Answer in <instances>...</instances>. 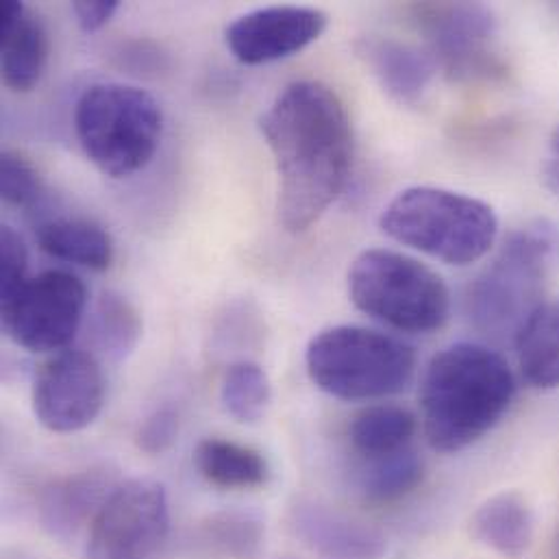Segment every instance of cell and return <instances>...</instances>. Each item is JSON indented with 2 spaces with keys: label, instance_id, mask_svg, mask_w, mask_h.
Instances as JSON below:
<instances>
[{
  "label": "cell",
  "instance_id": "2",
  "mask_svg": "<svg viewBox=\"0 0 559 559\" xmlns=\"http://www.w3.org/2000/svg\"><path fill=\"white\" fill-rule=\"evenodd\" d=\"M514 394V372L501 353L475 342L442 348L420 385L427 442L438 453L468 449L501 423Z\"/></svg>",
  "mask_w": 559,
  "mask_h": 559
},
{
  "label": "cell",
  "instance_id": "7",
  "mask_svg": "<svg viewBox=\"0 0 559 559\" xmlns=\"http://www.w3.org/2000/svg\"><path fill=\"white\" fill-rule=\"evenodd\" d=\"M348 296L353 305L405 333H431L451 313V292L427 264L392 251H361L348 269Z\"/></svg>",
  "mask_w": 559,
  "mask_h": 559
},
{
  "label": "cell",
  "instance_id": "6",
  "mask_svg": "<svg viewBox=\"0 0 559 559\" xmlns=\"http://www.w3.org/2000/svg\"><path fill=\"white\" fill-rule=\"evenodd\" d=\"M558 236L549 221H534L516 229L468 289L473 324L492 335L516 340L527 318L543 302Z\"/></svg>",
  "mask_w": 559,
  "mask_h": 559
},
{
  "label": "cell",
  "instance_id": "3",
  "mask_svg": "<svg viewBox=\"0 0 559 559\" xmlns=\"http://www.w3.org/2000/svg\"><path fill=\"white\" fill-rule=\"evenodd\" d=\"M381 231L394 242L449 266L484 260L499 238V218L486 201L433 186L399 192L381 212Z\"/></svg>",
  "mask_w": 559,
  "mask_h": 559
},
{
  "label": "cell",
  "instance_id": "25",
  "mask_svg": "<svg viewBox=\"0 0 559 559\" xmlns=\"http://www.w3.org/2000/svg\"><path fill=\"white\" fill-rule=\"evenodd\" d=\"M201 543L216 556L253 559L264 543V525L245 512H221L201 527Z\"/></svg>",
  "mask_w": 559,
  "mask_h": 559
},
{
  "label": "cell",
  "instance_id": "15",
  "mask_svg": "<svg viewBox=\"0 0 559 559\" xmlns=\"http://www.w3.org/2000/svg\"><path fill=\"white\" fill-rule=\"evenodd\" d=\"M48 61V33L35 9L7 0L0 7V70L11 92H31Z\"/></svg>",
  "mask_w": 559,
  "mask_h": 559
},
{
  "label": "cell",
  "instance_id": "26",
  "mask_svg": "<svg viewBox=\"0 0 559 559\" xmlns=\"http://www.w3.org/2000/svg\"><path fill=\"white\" fill-rule=\"evenodd\" d=\"M44 192L41 177L35 164L17 151H2L0 155V197L7 205L28 210Z\"/></svg>",
  "mask_w": 559,
  "mask_h": 559
},
{
  "label": "cell",
  "instance_id": "17",
  "mask_svg": "<svg viewBox=\"0 0 559 559\" xmlns=\"http://www.w3.org/2000/svg\"><path fill=\"white\" fill-rule=\"evenodd\" d=\"M39 249L66 264L107 271L114 264V240L105 227L87 218H55L37 227Z\"/></svg>",
  "mask_w": 559,
  "mask_h": 559
},
{
  "label": "cell",
  "instance_id": "8",
  "mask_svg": "<svg viewBox=\"0 0 559 559\" xmlns=\"http://www.w3.org/2000/svg\"><path fill=\"white\" fill-rule=\"evenodd\" d=\"M87 305L85 283L66 271H44L0 298L2 329L31 353H59L74 340Z\"/></svg>",
  "mask_w": 559,
  "mask_h": 559
},
{
  "label": "cell",
  "instance_id": "28",
  "mask_svg": "<svg viewBox=\"0 0 559 559\" xmlns=\"http://www.w3.org/2000/svg\"><path fill=\"white\" fill-rule=\"evenodd\" d=\"M179 436V416L170 407L155 409L151 416L144 418L135 433L138 449L146 455H162L166 453Z\"/></svg>",
  "mask_w": 559,
  "mask_h": 559
},
{
  "label": "cell",
  "instance_id": "1",
  "mask_svg": "<svg viewBox=\"0 0 559 559\" xmlns=\"http://www.w3.org/2000/svg\"><path fill=\"white\" fill-rule=\"evenodd\" d=\"M280 177V221L287 234L316 225L342 194L353 164L346 105L320 81L283 87L260 120Z\"/></svg>",
  "mask_w": 559,
  "mask_h": 559
},
{
  "label": "cell",
  "instance_id": "12",
  "mask_svg": "<svg viewBox=\"0 0 559 559\" xmlns=\"http://www.w3.org/2000/svg\"><path fill=\"white\" fill-rule=\"evenodd\" d=\"M326 24L322 9L273 4L236 17L225 31V41L240 63L262 66L305 50L320 39Z\"/></svg>",
  "mask_w": 559,
  "mask_h": 559
},
{
  "label": "cell",
  "instance_id": "4",
  "mask_svg": "<svg viewBox=\"0 0 559 559\" xmlns=\"http://www.w3.org/2000/svg\"><path fill=\"white\" fill-rule=\"evenodd\" d=\"M74 131L98 173L127 179L155 157L164 133V111L142 87L94 83L76 100Z\"/></svg>",
  "mask_w": 559,
  "mask_h": 559
},
{
  "label": "cell",
  "instance_id": "27",
  "mask_svg": "<svg viewBox=\"0 0 559 559\" xmlns=\"http://www.w3.org/2000/svg\"><path fill=\"white\" fill-rule=\"evenodd\" d=\"M28 280V251L24 240L11 229H0V298L15 292Z\"/></svg>",
  "mask_w": 559,
  "mask_h": 559
},
{
  "label": "cell",
  "instance_id": "13",
  "mask_svg": "<svg viewBox=\"0 0 559 559\" xmlns=\"http://www.w3.org/2000/svg\"><path fill=\"white\" fill-rule=\"evenodd\" d=\"M355 52L381 90L399 105H418L438 72V63L427 48L394 37L364 35L355 41Z\"/></svg>",
  "mask_w": 559,
  "mask_h": 559
},
{
  "label": "cell",
  "instance_id": "14",
  "mask_svg": "<svg viewBox=\"0 0 559 559\" xmlns=\"http://www.w3.org/2000/svg\"><path fill=\"white\" fill-rule=\"evenodd\" d=\"M296 538L318 559H381L388 551L385 536L322 506H298L292 512Z\"/></svg>",
  "mask_w": 559,
  "mask_h": 559
},
{
  "label": "cell",
  "instance_id": "19",
  "mask_svg": "<svg viewBox=\"0 0 559 559\" xmlns=\"http://www.w3.org/2000/svg\"><path fill=\"white\" fill-rule=\"evenodd\" d=\"M479 543L506 559L523 558L534 538V514L519 492L490 497L473 516Z\"/></svg>",
  "mask_w": 559,
  "mask_h": 559
},
{
  "label": "cell",
  "instance_id": "9",
  "mask_svg": "<svg viewBox=\"0 0 559 559\" xmlns=\"http://www.w3.org/2000/svg\"><path fill=\"white\" fill-rule=\"evenodd\" d=\"M170 534L162 484L133 479L109 495L90 523L87 559H157Z\"/></svg>",
  "mask_w": 559,
  "mask_h": 559
},
{
  "label": "cell",
  "instance_id": "18",
  "mask_svg": "<svg viewBox=\"0 0 559 559\" xmlns=\"http://www.w3.org/2000/svg\"><path fill=\"white\" fill-rule=\"evenodd\" d=\"M519 368L536 390L559 388V298L543 300L516 340Z\"/></svg>",
  "mask_w": 559,
  "mask_h": 559
},
{
  "label": "cell",
  "instance_id": "20",
  "mask_svg": "<svg viewBox=\"0 0 559 559\" xmlns=\"http://www.w3.org/2000/svg\"><path fill=\"white\" fill-rule=\"evenodd\" d=\"M194 464L212 486L225 490L260 488L271 475L269 462L260 451L223 438L201 440L194 451Z\"/></svg>",
  "mask_w": 559,
  "mask_h": 559
},
{
  "label": "cell",
  "instance_id": "21",
  "mask_svg": "<svg viewBox=\"0 0 559 559\" xmlns=\"http://www.w3.org/2000/svg\"><path fill=\"white\" fill-rule=\"evenodd\" d=\"M414 433L416 416L401 405L366 407L348 427L350 444L364 460H377L407 449Z\"/></svg>",
  "mask_w": 559,
  "mask_h": 559
},
{
  "label": "cell",
  "instance_id": "16",
  "mask_svg": "<svg viewBox=\"0 0 559 559\" xmlns=\"http://www.w3.org/2000/svg\"><path fill=\"white\" fill-rule=\"evenodd\" d=\"M114 490L116 479L107 468H92L52 481L39 495V523L48 534L70 538L87 521L96 519Z\"/></svg>",
  "mask_w": 559,
  "mask_h": 559
},
{
  "label": "cell",
  "instance_id": "23",
  "mask_svg": "<svg viewBox=\"0 0 559 559\" xmlns=\"http://www.w3.org/2000/svg\"><path fill=\"white\" fill-rule=\"evenodd\" d=\"M144 322L138 307L118 292H103L94 307V340L111 359H127L140 344Z\"/></svg>",
  "mask_w": 559,
  "mask_h": 559
},
{
  "label": "cell",
  "instance_id": "5",
  "mask_svg": "<svg viewBox=\"0 0 559 559\" xmlns=\"http://www.w3.org/2000/svg\"><path fill=\"white\" fill-rule=\"evenodd\" d=\"M311 383L340 401H377L403 392L416 372V353L403 340L337 324L313 335L305 350Z\"/></svg>",
  "mask_w": 559,
  "mask_h": 559
},
{
  "label": "cell",
  "instance_id": "11",
  "mask_svg": "<svg viewBox=\"0 0 559 559\" xmlns=\"http://www.w3.org/2000/svg\"><path fill=\"white\" fill-rule=\"evenodd\" d=\"M105 405V377L94 355L59 350L48 357L33 381V414L52 433L90 427Z\"/></svg>",
  "mask_w": 559,
  "mask_h": 559
},
{
  "label": "cell",
  "instance_id": "22",
  "mask_svg": "<svg viewBox=\"0 0 559 559\" xmlns=\"http://www.w3.org/2000/svg\"><path fill=\"white\" fill-rule=\"evenodd\" d=\"M425 477L423 457L409 447L392 455L366 460L359 488L370 503H394L412 495Z\"/></svg>",
  "mask_w": 559,
  "mask_h": 559
},
{
  "label": "cell",
  "instance_id": "24",
  "mask_svg": "<svg viewBox=\"0 0 559 559\" xmlns=\"http://www.w3.org/2000/svg\"><path fill=\"white\" fill-rule=\"evenodd\" d=\"M271 379L255 361H236L227 368L221 385V401L229 416L242 425L262 420L271 405Z\"/></svg>",
  "mask_w": 559,
  "mask_h": 559
},
{
  "label": "cell",
  "instance_id": "10",
  "mask_svg": "<svg viewBox=\"0 0 559 559\" xmlns=\"http://www.w3.org/2000/svg\"><path fill=\"white\" fill-rule=\"evenodd\" d=\"M427 50L453 81L490 79L501 72L495 50L497 17L481 2H427L414 7Z\"/></svg>",
  "mask_w": 559,
  "mask_h": 559
},
{
  "label": "cell",
  "instance_id": "30",
  "mask_svg": "<svg viewBox=\"0 0 559 559\" xmlns=\"http://www.w3.org/2000/svg\"><path fill=\"white\" fill-rule=\"evenodd\" d=\"M543 179L551 192L559 194V124L549 140V153H547V162L543 168Z\"/></svg>",
  "mask_w": 559,
  "mask_h": 559
},
{
  "label": "cell",
  "instance_id": "29",
  "mask_svg": "<svg viewBox=\"0 0 559 559\" xmlns=\"http://www.w3.org/2000/svg\"><path fill=\"white\" fill-rule=\"evenodd\" d=\"M118 7V0H76L72 2V13L85 33H96L109 24Z\"/></svg>",
  "mask_w": 559,
  "mask_h": 559
}]
</instances>
